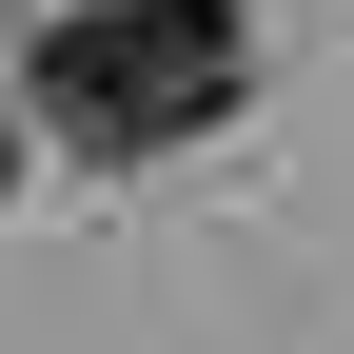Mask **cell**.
Listing matches in <instances>:
<instances>
[{"mask_svg":"<svg viewBox=\"0 0 354 354\" xmlns=\"http://www.w3.org/2000/svg\"><path fill=\"white\" fill-rule=\"evenodd\" d=\"M256 99V20L236 0H39V118L79 158H177Z\"/></svg>","mask_w":354,"mask_h":354,"instance_id":"obj_1","label":"cell"},{"mask_svg":"<svg viewBox=\"0 0 354 354\" xmlns=\"http://www.w3.org/2000/svg\"><path fill=\"white\" fill-rule=\"evenodd\" d=\"M0 177H20V118H0Z\"/></svg>","mask_w":354,"mask_h":354,"instance_id":"obj_2","label":"cell"}]
</instances>
